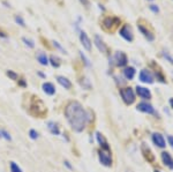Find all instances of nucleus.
<instances>
[{"label":"nucleus","instance_id":"f257e3e1","mask_svg":"<svg viewBox=\"0 0 173 172\" xmlns=\"http://www.w3.org/2000/svg\"><path fill=\"white\" fill-rule=\"evenodd\" d=\"M65 117L70 125L72 130L76 133L83 132L89 121V113L79 102H70L65 109Z\"/></svg>","mask_w":173,"mask_h":172},{"label":"nucleus","instance_id":"f03ea898","mask_svg":"<svg viewBox=\"0 0 173 172\" xmlns=\"http://www.w3.org/2000/svg\"><path fill=\"white\" fill-rule=\"evenodd\" d=\"M120 96L121 98H122V101L128 105L133 104L134 101H135V94H134V91H133L132 88L120 89Z\"/></svg>","mask_w":173,"mask_h":172},{"label":"nucleus","instance_id":"7ed1b4c3","mask_svg":"<svg viewBox=\"0 0 173 172\" xmlns=\"http://www.w3.org/2000/svg\"><path fill=\"white\" fill-rule=\"evenodd\" d=\"M118 24H120V19H118L115 16L105 17L104 21H103V27H104L105 30H113L114 27H117Z\"/></svg>","mask_w":173,"mask_h":172},{"label":"nucleus","instance_id":"20e7f679","mask_svg":"<svg viewBox=\"0 0 173 172\" xmlns=\"http://www.w3.org/2000/svg\"><path fill=\"white\" fill-rule=\"evenodd\" d=\"M119 35L127 42H133V39H134V35H133V31H132V28L128 24L122 26V28L119 31Z\"/></svg>","mask_w":173,"mask_h":172},{"label":"nucleus","instance_id":"39448f33","mask_svg":"<svg viewBox=\"0 0 173 172\" xmlns=\"http://www.w3.org/2000/svg\"><path fill=\"white\" fill-rule=\"evenodd\" d=\"M113 61L117 66H119V67H124V66H126L127 63H128V58H127L126 53L121 52H117L114 54V57H113Z\"/></svg>","mask_w":173,"mask_h":172},{"label":"nucleus","instance_id":"423d86ee","mask_svg":"<svg viewBox=\"0 0 173 172\" xmlns=\"http://www.w3.org/2000/svg\"><path fill=\"white\" fill-rule=\"evenodd\" d=\"M80 42L82 44V46L87 50V51H91V41H90V38L88 37L87 35V32L83 31V30H81L80 31Z\"/></svg>","mask_w":173,"mask_h":172},{"label":"nucleus","instance_id":"0eeeda50","mask_svg":"<svg viewBox=\"0 0 173 172\" xmlns=\"http://www.w3.org/2000/svg\"><path fill=\"white\" fill-rule=\"evenodd\" d=\"M137 110L141 111L143 113H149V115H153L156 113V111L153 109V106L151 104H149L147 102H141L137 104Z\"/></svg>","mask_w":173,"mask_h":172},{"label":"nucleus","instance_id":"6e6552de","mask_svg":"<svg viewBox=\"0 0 173 172\" xmlns=\"http://www.w3.org/2000/svg\"><path fill=\"white\" fill-rule=\"evenodd\" d=\"M139 78H140V81L143 82V83H152L153 82V75H152L149 71L147 69H142L141 72H140V75H139Z\"/></svg>","mask_w":173,"mask_h":172},{"label":"nucleus","instance_id":"1a4fd4ad","mask_svg":"<svg viewBox=\"0 0 173 172\" xmlns=\"http://www.w3.org/2000/svg\"><path fill=\"white\" fill-rule=\"evenodd\" d=\"M98 157H99V162L103 165H105V167H111L112 165V158H111V155L107 151L106 152L104 150L99 151Z\"/></svg>","mask_w":173,"mask_h":172},{"label":"nucleus","instance_id":"9d476101","mask_svg":"<svg viewBox=\"0 0 173 172\" xmlns=\"http://www.w3.org/2000/svg\"><path fill=\"white\" fill-rule=\"evenodd\" d=\"M96 139H97V141H98L99 146L102 147V150H105V151H107V152H110V150H111L110 146H109L107 141L105 140V137L100 134L99 132H97V133H96Z\"/></svg>","mask_w":173,"mask_h":172},{"label":"nucleus","instance_id":"9b49d317","mask_svg":"<svg viewBox=\"0 0 173 172\" xmlns=\"http://www.w3.org/2000/svg\"><path fill=\"white\" fill-rule=\"evenodd\" d=\"M152 141H153V143L157 147H159V148H165V147H166L165 139H164L162 134H159V133H155V134L152 135Z\"/></svg>","mask_w":173,"mask_h":172},{"label":"nucleus","instance_id":"f8f14e48","mask_svg":"<svg viewBox=\"0 0 173 172\" xmlns=\"http://www.w3.org/2000/svg\"><path fill=\"white\" fill-rule=\"evenodd\" d=\"M136 94L143 99H150L151 98V93H150V90L147 88H144V87H140V86H137L136 87Z\"/></svg>","mask_w":173,"mask_h":172},{"label":"nucleus","instance_id":"ddd939ff","mask_svg":"<svg viewBox=\"0 0 173 172\" xmlns=\"http://www.w3.org/2000/svg\"><path fill=\"white\" fill-rule=\"evenodd\" d=\"M95 45L97 46V49L99 50L100 52L106 53V51H107V46H106V44H105L104 41H103L98 35H95Z\"/></svg>","mask_w":173,"mask_h":172},{"label":"nucleus","instance_id":"4468645a","mask_svg":"<svg viewBox=\"0 0 173 172\" xmlns=\"http://www.w3.org/2000/svg\"><path fill=\"white\" fill-rule=\"evenodd\" d=\"M137 28H139L140 32H141L142 35L147 38L149 42H152V41L155 39V36L151 34V31H150V30H148V29L144 26H142V24H137Z\"/></svg>","mask_w":173,"mask_h":172},{"label":"nucleus","instance_id":"2eb2a0df","mask_svg":"<svg viewBox=\"0 0 173 172\" xmlns=\"http://www.w3.org/2000/svg\"><path fill=\"white\" fill-rule=\"evenodd\" d=\"M42 88H43V91L46 95H49V96H53V95L56 94V87H54L53 83H51V82H44Z\"/></svg>","mask_w":173,"mask_h":172},{"label":"nucleus","instance_id":"dca6fc26","mask_svg":"<svg viewBox=\"0 0 173 172\" xmlns=\"http://www.w3.org/2000/svg\"><path fill=\"white\" fill-rule=\"evenodd\" d=\"M162 161L168 167H170V169H173V158H172V156L168 154V151H164V152H162Z\"/></svg>","mask_w":173,"mask_h":172},{"label":"nucleus","instance_id":"f3484780","mask_svg":"<svg viewBox=\"0 0 173 172\" xmlns=\"http://www.w3.org/2000/svg\"><path fill=\"white\" fill-rule=\"evenodd\" d=\"M57 81H58V83L60 84L61 87H63L65 89L72 88V82H70L67 78H65V76H61V75L57 76Z\"/></svg>","mask_w":173,"mask_h":172},{"label":"nucleus","instance_id":"a211bd4d","mask_svg":"<svg viewBox=\"0 0 173 172\" xmlns=\"http://www.w3.org/2000/svg\"><path fill=\"white\" fill-rule=\"evenodd\" d=\"M37 60H38V63L41 64V65H43V66H47L49 65V58H47L46 53L42 52V51H39V52L37 53Z\"/></svg>","mask_w":173,"mask_h":172},{"label":"nucleus","instance_id":"6ab92c4d","mask_svg":"<svg viewBox=\"0 0 173 172\" xmlns=\"http://www.w3.org/2000/svg\"><path fill=\"white\" fill-rule=\"evenodd\" d=\"M47 128L50 130V133L53 134V135H60V130H59V127L57 126L56 123L49 121V123H47Z\"/></svg>","mask_w":173,"mask_h":172},{"label":"nucleus","instance_id":"aec40b11","mask_svg":"<svg viewBox=\"0 0 173 172\" xmlns=\"http://www.w3.org/2000/svg\"><path fill=\"white\" fill-rule=\"evenodd\" d=\"M124 73V76L127 79V80H133L134 76H135V68L134 67H127L122 71Z\"/></svg>","mask_w":173,"mask_h":172},{"label":"nucleus","instance_id":"412c9836","mask_svg":"<svg viewBox=\"0 0 173 172\" xmlns=\"http://www.w3.org/2000/svg\"><path fill=\"white\" fill-rule=\"evenodd\" d=\"M49 63L51 64L54 68H58L60 66V59H59L57 56H51L50 59H49Z\"/></svg>","mask_w":173,"mask_h":172},{"label":"nucleus","instance_id":"4be33fe9","mask_svg":"<svg viewBox=\"0 0 173 172\" xmlns=\"http://www.w3.org/2000/svg\"><path fill=\"white\" fill-rule=\"evenodd\" d=\"M22 42L24 43V45H27V46L30 47V49H34V47H35V42H34L32 39H29V38H27V37H23V38H22Z\"/></svg>","mask_w":173,"mask_h":172},{"label":"nucleus","instance_id":"5701e85b","mask_svg":"<svg viewBox=\"0 0 173 172\" xmlns=\"http://www.w3.org/2000/svg\"><path fill=\"white\" fill-rule=\"evenodd\" d=\"M81 86H82L83 89H85V90H90V89H91V83H90V81L88 79H82Z\"/></svg>","mask_w":173,"mask_h":172},{"label":"nucleus","instance_id":"b1692460","mask_svg":"<svg viewBox=\"0 0 173 172\" xmlns=\"http://www.w3.org/2000/svg\"><path fill=\"white\" fill-rule=\"evenodd\" d=\"M9 167H11V172H22L21 167H19L15 162H11L9 163Z\"/></svg>","mask_w":173,"mask_h":172},{"label":"nucleus","instance_id":"393cba45","mask_svg":"<svg viewBox=\"0 0 173 172\" xmlns=\"http://www.w3.org/2000/svg\"><path fill=\"white\" fill-rule=\"evenodd\" d=\"M52 43H53V46L56 47V49H58V50H59L60 52L65 53V54H67V51H66V50H65V49H63V47L60 45V43H58L57 41H53Z\"/></svg>","mask_w":173,"mask_h":172},{"label":"nucleus","instance_id":"a878e982","mask_svg":"<svg viewBox=\"0 0 173 172\" xmlns=\"http://www.w3.org/2000/svg\"><path fill=\"white\" fill-rule=\"evenodd\" d=\"M162 54H163V57L165 58V59L168 60V63L172 64V65H173V57L171 56V54H170V52H168V51H163Z\"/></svg>","mask_w":173,"mask_h":172},{"label":"nucleus","instance_id":"bb28decb","mask_svg":"<svg viewBox=\"0 0 173 172\" xmlns=\"http://www.w3.org/2000/svg\"><path fill=\"white\" fill-rule=\"evenodd\" d=\"M14 20H15V22L19 24V26L21 27H26V22H24V20L22 19V16L20 15H16L15 17H14Z\"/></svg>","mask_w":173,"mask_h":172},{"label":"nucleus","instance_id":"cd10ccee","mask_svg":"<svg viewBox=\"0 0 173 172\" xmlns=\"http://www.w3.org/2000/svg\"><path fill=\"white\" fill-rule=\"evenodd\" d=\"M7 76L11 79V80H14V81H16L19 79V75L15 72H13V71H7Z\"/></svg>","mask_w":173,"mask_h":172},{"label":"nucleus","instance_id":"c85d7f7f","mask_svg":"<svg viewBox=\"0 0 173 172\" xmlns=\"http://www.w3.org/2000/svg\"><path fill=\"white\" fill-rule=\"evenodd\" d=\"M80 56H81V59L83 60L84 65H85L87 67H90V66H91V64H90L89 59H88V58H87V57H85V56L83 54V52H81V51H80Z\"/></svg>","mask_w":173,"mask_h":172},{"label":"nucleus","instance_id":"c756f323","mask_svg":"<svg viewBox=\"0 0 173 172\" xmlns=\"http://www.w3.org/2000/svg\"><path fill=\"white\" fill-rule=\"evenodd\" d=\"M29 136H30V139H32V140H37L38 139V132L35 130H29Z\"/></svg>","mask_w":173,"mask_h":172},{"label":"nucleus","instance_id":"7c9ffc66","mask_svg":"<svg viewBox=\"0 0 173 172\" xmlns=\"http://www.w3.org/2000/svg\"><path fill=\"white\" fill-rule=\"evenodd\" d=\"M1 136L5 139V140H7V141H11L12 140V136H11V134L7 132V130H1Z\"/></svg>","mask_w":173,"mask_h":172},{"label":"nucleus","instance_id":"2f4dec72","mask_svg":"<svg viewBox=\"0 0 173 172\" xmlns=\"http://www.w3.org/2000/svg\"><path fill=\"white\" fill-rule=\"evenodd\" d=\"M149 8H150V11L153 12V13H158V12H159V7H158L157 5H150Z\"/></svg>","mask_w":173,"mask_h":172},{"label":"nucleus","instance_id":"473e14b6","mask_svg":"<svg viewBox=\"0 0 173 172\" xmlns=\"http://www.w3.org/2000/svg\"><path fill=\"white\" fill-rule=\"evenodd\" d=\"M63 163H65V165H66V167H68L69 170H73V167H72V165H70V163H69L68 161H65V162H63Z\"/></svg>","mask_w":173,"mask_h":172},{"label":"nucleus","instance_id":"72a5a7b5","mask_svg":"<svg viewBox=\"0 0 173 172\" xmlns=\"http://www.w3.org/2000/svg\"><path fill=\"white\" fill-rule=\"evenodd\" d=\"M168 143H170V145H171V147L173 148V136H168Z\"/></svg>","mask_w":173,"mask_h":172},{"label":"nucleus","instance_id":"f704fd0d","mask_svg":"<svg viewBox=\"0 0 173 172\" xmlns=\"http://www.w3.org/2000/svg\"><path fill=\"white\" fill-rule=\"evenodd\" d=\"M20 86H22V87H26V86H27L26 81H24L23 79H21V80H20Z\"/></svg>","mask_w":173,"mask_h":172},{"label":"nucleus","instance_id":"c9c22d12","mask_svg":"<svg viewBox=\"0 0 173 172\" xmlns=\"http://www.w3.org/2000/svg\"><path fill=\"white\" fill-rule=\"evenodd\" d=\"M81 2H82V4H84L85 6L89 5V1H88V0H81Z\"/></svg>","mask_w":173,"mask_h":172},{"label":"nucleus","instance_id":"e433bc0d","mask_svg":"<svg viewBox=\"0 0 173 172\" xmlns=\"http://www.w3.org/2000/svg\"><path fill=\"white\" fill-rule=\"evenodd\" d=\"M38 75H39L41 78H45V74H43L42 72H38Z\"/></svg>","mask_w":173,"mask_h":172},{"label":"nucleus","instance_id":"4c0bfd02","mask_svg":"<svg viewBox=\"0 0 173 172\" xmlns=\"http://www.w3.org/2000/svg\"><path fill=\"white\" fill-rule=\"evenodd\" d=\"M0 36H1V37H5V38H6V37H7V36H6V35H5V34H4V32H2V31H0Z\"/></svg>","mask_w":173,"mask_h":172},{"label":"nucleus","instance_id":"58836bf2","mask_svg":"<svg viewBox=\"0 0 173 172\" xmlns=\"http://www.w3.org/2000/svg\"><path fill=\"white\" fill-rule=\"evenodd\" d=\"M170 104H171V106H172V109H173V98L170 99Z\"/></svg>","mask_w":173,"mask_h":172},{"label":"nucleus","instance_id":"ea45409f","mask_svg":"<svg viewBox=\"0 0 173 172\" xmlns=\"http://www.w3.org/2000/svg\"><path fill=\"white\" fill-rule=\"evenodd\" d=\"M0 137H2V136H1V130H0Z\"/></svg>","mask_w":173,"mask_h":172},{"label":"nucleus","instance_id":"a19ab883","mask_svg":"<svg viewBox=\"0 0 173 172\" xmlns=\"http://www.w3.org/2000/svg\"><path fill=\"white\" fill-rule=\"evenodd\" d=\"M155 172H160V171H157V170H156V171H155Z\"/></svg>","mask_w":173,"mask_h":172},{"label":"nucleus","instance_id":"79ce46f5","mask_svg":"<svg viewBox=\"0 0 173 172\" xmlns=\"http://www.w3.org/2000/svg\"><path fill=\"white\" fill-rule=\"evenodd\" d=\"M172 75H173V72H172Z\"/></svg>","mask_w":173,"mask_h":172},{"label":"nucleus","instance_id":"37998d69","mask_svg":"<svg viewBox=\"0 0 173 172\" xmlns=\"http://www.w3.org/2000/svg\"><path fill=\"white\" fill-rule=\"evenodd\" d=\"M172 1H173V0H172Z\"/></svg>","mask_w":173,"mask_h":172}]
</instances>
